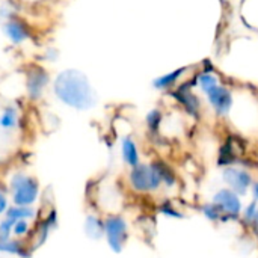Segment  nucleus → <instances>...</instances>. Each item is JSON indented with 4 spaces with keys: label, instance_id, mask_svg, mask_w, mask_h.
I'll list each match as a JSON object with an SVG mask.
<instances>
[{
    "label": "nucleus",
    "instance_id": "obj_1",
    "mask_svg": "<svg viewBox=\"0 0 258 258\" xmlns=\"http://www.w3.org/2000/svg\"><path fill=\"white\" fill-rule=\"evenodd\" d=\"M53 91L59 101L76 110H89L97 103L95 92L88 77L77 70L62 71L54 79Z\"/></svg>",
    "mask_w": 258,
    "mask_h": 258
},
{
    "label": "nucleus",
    "instance_id": "obj_2",
    "mask_svg": "<svg viewBox=\"0 0 258 258\" xmlns=\"http://www.w3.org/2000/svg\"><path fill=\"white\" fill-rule=\"evenodd\" d=\"M125 181L128 189L142 197L156 195L163 190V180H162V162H141L139 165L128 168Z\"/></svg>",
    "mask_w": 258,
    "mask_h": 258
},
{
    "label": "nucleus",
    "instance_id": "obj_3",
    "mask_svg": "<svg viewBox=\"0 0 258 258\" xmlns=\"http://www.w3.org/2000/svg\"><path fill=\"white\" fill-rule=\"evenodd\" d=\"M6 190L11 204L35 207L41 198L39 180L24 171H15L9 175L6 181Z\"/></svg>",
    "mask_w": 258,
    "mask_h": 258
},
{
    "label": "nucleus",
    "instance_id": "obj_4",
    "mask_svg": "<svg viewBox=\"0 0 258 258\" xmlns=\"http://www.w3.org/2000/svg\"><path fill=\"white\" fill-rule=\"evenodd\" d=\"M130 237L128 221L119 213H109L104 216V240L109 249L115 254H121Z\"/></svg>",
    "mask_w": 258,
    "mask_h": 258
},
{
    "label": "nucleus",
    "instance_id": "obj_5",
    "mask_svg": "<svg viewBox=\"0 0 258 258\" xmlns=\"http://www.w3.org/2000/svg\"><path fill=\"white\" fill-rule=\"evenodd\" d=\"M221 178H222V183L225 184V187L234 190L242 198L249 194L254 181L257 180L251 169H248L242 165H237V163L224 166L222 172H221Z\"/></svg>",
    "mask_w": 258,
    "mask_h": 258
},
{
    "label": "nucleus",
    "instance_id": "obj_6",
    "mask_svg": "<svg viewBox=\"0 0 258 258\" xmlns=\"http://www.w3.org/2000/svg\"><path fill=\"white\" fill-rule=\"evenodd\" d=\"M210 201L222 212L225 222L240 221L242 210H243L245 204L242 201V197L239 194H236L234 190L222 186L212 195Z\"/></svg>",
    "mask_w": 258,
    "mask_h": 258
},
{
    "label": "nucleus",
    "instance_id": "obj_7",
    "mask_svg": "<svg viewBox=\"0 0 258 258\" xmlns=\"http://www.w3.org/2000/svg\"><path fill=\"white\" fill-rule=\"evenodd\" d=\"M36 221L38 222H36V225L33 224V228H32V233H30L32 236H29V239H27V242H29V245L32 246L33 251L38 249V248H41L48 240L50 233L59 224V215H57V212H56L54 207H50L42 215V218H39V215H38Z\"/></svg>",
    "mask_w": 258,
    "mask_h": 258
},
{
    "label": "nucleus",
    "instance_id": "obj_8",
    "mask_svg": "<svg viewBox=\"0 0 258 258\" xmlns=\"http://www.w3.org/2000/svg\"><path fill=\"white\" fill-rule=\"evenodd\" d=\"M206 100L209 106L212 107V110L221 118L228 116L234 107V94L230 88L224 85H219L218 88L210 91L206 95Z\"/></svg>",
    "mask_w": 258,
    "mask_h": 258
},
{
    "label": "nucleus",
    "instance_id": "obj_9",
    "mask_svg": "<svg viewBox=\"0 0 258 258\" xmlns=\"http://www.w3.org/2000/svg\"><path fill=\"white\" fill-rule=\"evenodd\" d=\"M48 74L44 68L32 65L27 71V79H26V88H27V95L30 100L36 101L42 97V92L45 86L48 85Z\"/></svg>",
    "mask_w": 258,
    "mask_h": 258
},
{
    "label": "nucleus",
    "instance_id": "obj_10",
    "mask_svg": "<svg viewBox=\"0 0 258 258\" xmlns=\"http://www.w3.org/2000/svg\"><path fill=\"white\" fill-rule=\"evenodd\" d=\"M172 97L177 100V103L189 113V115H200L201 112V100L200 97L192 91V88L189 85H183L180 88H177L172 92Z\"/></svg>",
    "mask_w": 258,
    "mask_h": 258
},
{
    "label": "nucleus",
    "instance_id": "obj_11",
    "mask_svg": "<svg viewBox=\"0 0 258 258\" xmlns=\"http://www.w3.org/2000/svg\"><path fill=\"white\" fill-rule=\"evenodd\" d=\"M119 151H121L122 163L127 168H133V166H136V165H139L142 162L141 148H139L138 142L135 141V138H132V136H124L121 139Z\"/></svg>",
    "mask_w": 258,
    "mask_h": 258
},
{
    "label": "nucleus",
    "instance_id": "obj_12",
    "mask_svg": "<svg viewBox=\"0 0 258 258\" xmlns=\"http://www.w3.org/2000/svg\"><path fill=\"white\" fill-rule=\"evenodd\" d=\"M0 254L14 255V257L18 258H30L33 254V249L27 240L12 237L11 240L0 242Z\"/></svg>",
    "mask_w": 258,
    "mask_h": 258
},
{
    "label": "nucleus",
    "instance_id": "obj_13",
    "mask_svg": "<svg viewBox=\"0 0 258 258\" xmlns=\"http://www.w3.org/2000/svg\"><path fill=\"white\" fill-rule=\"evenodd\" d=\"M83 231L92 240L104 239V218H101L98 213L86 215L85 224H83Z\"/></svg>",
    "mask_w": 258,
    "mask_h": 258
},
{
    "label": "nucleus",
    "instance_id": "obj_14",
    "mask_svg": "<svg viewBox=\"0 0 258 258\" xmlns=\"http://www.w3.org/2000/svg\"><path fill=\"white\" fill-rule=\"evenodd\" d=\"M187 73V68H180V70H175V71H171L168 74H163L157 79L153 80V86L159 91H166V89H172L175 88L180 80L183 79V76Z\"/></svg>",
    "mask_w": 258,
    "mask_h": 258
},
{
    "label": "nucleus",
    "instance_id": "obj_15",
    "mask_svg": "<svg viewBox=\"0 0 258 258\" xmlns=\"http://www.w3.org/2000/svg\"><path fill=\"white\" fill-rule=\"evenodd\" d=\"M5 218L11 219V221H36L38 218V210L35 207H29V206H15L11 204L9 209L6 210Z\"/></svg>",
    "mask_w": 258,
    "mask_h": 258
},
{
    "label": "nucleus",
    "instance_id": "obj_16",
    "mask_svg": "<svg viewBox=\"0 0 258 258\" xmlns=\"http://www.w3.org/2000/svg\"><path fill=\"white\" fill-rule=\"evenodd\" d=\"M20 125V115L18 110L12 106H8L0 113V132L2 133H12Z\"/></svg>",
    "mask_w": 258,
    "mask_h": 258
},
{
    "label": "nucleus",
    "instance_id": "obj_17",
    "mask_svg": "<svg viewBox=\"0 0 258 258\" xmlns=\"http://www.w3.org/2000/svg\"><path fill=\"white\" fill-rule=\"evenodd\" d=\"M5 33L15 44H20V42L26 41L30 36V32H29L27 26L24 23H21V21H17V20H11V21L6 23Z\"/></svg>",
    "mask_w": 258,
    "mask_h": 258
},
{
    "label": "nucleus",
    "instance_id": "obj_18",
    "mask_svg": "<svg viewBox=\"0 0 258 258\" xmlns=\"http://www.w3.org/2000/svg\"><path fill=\"white\" fill-rule=\"evenodd\" d=\"M240 221L255 234L258 237V203L257 201H249L243 210H242V216Z\"/></svg>",
    "mask_w": 258,
    "mask_h": 258
},
{
    "label": "nucleus",
    "instance_id": "obj_19",
    "mask_svg": "<svg viewBox=\"0 0 258 258\" xmlns=\"http://www.w3.org/2000/svg\"><path fill=\"white\" fill-rule=\"evenodd\" d=\"M221 85L219 77L212 73V71H203L197 76V86L200 88V91L207 95L210 91H213L215 88H218Z\"/></svg>",
    "mask_w": 258,
    "mask_h": 258
},
{
    "label": "nucleus",
    "instance_id": "obj_20",
    "mask_svg": "<svg viewBox=\"0 0 258 258\" xmlns=\"http://www.w3.org/2000/svg\"><path fill=\"white\" fill-rule=\"evenodd\" d=\"M200 213L209 221V222H213V224H225V219H224V215L222 212L212 203V201H206L200 206Z\"/></svg>",
    "mask_w": 258,
    "mask_h": 258
},
{
    "label": "nucleus",
    "instance_id": "obj_21",
    "mask_svg": "<svg viewBox=\"0 0 258 258\" xmlns=\"http://www.w3.org/2000/svg\"><path fill=\"white\" fill-rule=\"evenodd\" d=\"M145 124H147V128L151 132V133H156L160 130L162 124H163V112L157 107L151 109L147 116H145Z\"/></svg>",
    "mask_w": 258,
    "mask_h": 258
},
{
    "label": "nucleus",
    "instance_id": "obj_22",
    "mask_svg": "<svg viewBox=\"0 0 258 258\" xmlns=\"http://www.w3.org/2000/svg\"><path fill=\"white\" fill-rule=\"evenodd\" d=\"M32 228H33V225L29 221H15L14 227H12V236L15 239L27 240L32 233Z\"/></svg>",
    "mask_w": 258,
    "mask_h": 258
},
{
    "label": "nucleus",
    "instance_id": "obj_23",
    "mask_svg": "<svg viewBox=\"0 0 258 258\" xmlns=\"http://www.w3.org/2000/svg\"><path fill=\"white\" fill-rule=\"evenodd\" d=\"M162 180H163V190L175 189L178 186V180L172 168H169L166 163L162 162Z\"/></svg>",
    "mask_w": 258,
    "mask_h": 258
},
{
    "label": "nucleus",
    "instance_id": "obj_24",
    "mask_svg": "<svg viewBox=\"0 0 258 258\" xmlns=\"http://www.w3.org/2000/svg\"><path fill=\"white\" fill-rule=\"evenodd\" d=\"M159 212H160V215H163V216H166L169 219H183L184 218L181 210L177 206H174V203H171V201L162 203L160 207H159Z\"/></svg>",
    "mask_w": 258,
    "mask_h": 258
},
{
    "label": "nucleus",
    "instance_id": "obj_25",
    "mask_svg": "<svg viewBox=\"0 0 258 258\" xmlns=\"http://www.w3.org/2000/svg\"><path fill=\"white\" fill-rule=\"evenodd\" d=\"M12 227H14V221L8 219V218H0V242H6L11 240L12 236Z\"/></svg>",
    "mask_w": 258,
    "mask_h": 258
},
{
    "label": "nucleus",
    "instance_id": "obj_26",
    "mask_svg": "<svg viewBox=\"0 0 258 258\" xmlns=\"http://www.w3.org/2000/svg\"><path fill=\"white\" fill-rule=\"evenodd\" d=\"M9 206H11V200H9L8 190L0 187V218L6 215V210L9 209Z\"/></svg>",
    "mask_w": 258,
    "mask_h": 258
}]
</instances>
